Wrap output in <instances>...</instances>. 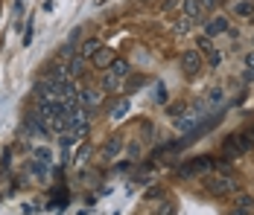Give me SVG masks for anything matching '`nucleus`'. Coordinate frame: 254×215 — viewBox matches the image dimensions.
<instances>
[{"instance_id":"nucleus-1","label":"nucleus","mask_w":254,"mask_h":215,"mask_svg":"<svg viewBox=\"0 0 254 215\" xmlns=\"http://www.w3.org/2000/svg\"><path fill=\"white\" fill-rule=\"evenodd\" d=\"M67 120H70V125H67V131H64V137H62V145H64V148L79 143V140L88 134V128H91V120H88V111H85V108H76L73 114H67Z\"/></svg>"},{"instance_id":"nucleus-2","label":"nucleus","mask_w":254,"mask_h":215,"mask_svg":"<svg viewBox=\"0 0 254 215\" xmlns=\"http://www.w3.org/2000/svg\"><path fill=\"white\" fill-rule=\"evenodd\" d=\"M254 148V131H243V134H231L222 143V160H237L243 154H249Z\"/></svg>"},{"instance_id":"nucleus-3","label":"nucleus","mask_w":254,"mask_h":215,"mask_svg":"<svg viewBox=\"0 0 254 215\" xmlns=\"http://www.w3.org/2000/svg\"><path fill=\"white\" fill-rule=\"evenodd\" d=\"M204 192L213 195V198L231 195V192H237V180H234V174H228V172H210L204 177Z\"/></svg>"},{"instance_id":"nucleus-4","label":"nucleus","mask_w":254,"mask_h":215,"mask_svg":"<svg viewBox=\"0 0 254 215\" xmlns=\"http://www.w3.org/2000/svg\"><path fill=\"white\" fill-rule=\"evenodd\" d=\"M216 166H225V163L216 160V157H210V154H202V157H193L184 166H178V174L181 177H196V174H204V172H213Z\"/></svg>"},{"instance_id":"nucleus-5","label":"nucleus","mask_w":254,"mask_h":215,"mask_svg":"<svg viewBox=\"0 0 254 215\" xmlns=\"http://www.w3.org/2000/svg\"><path fill=\"white\" fill-rule=\"evenodd\" d=\"M204 105H193L190 108V114H184V120H176V125H178V131H193V128H199L204 122Z\"/></svg>"},{"instance_id":"nucleus-6","label":"nucleus","mask_w":254,"mask_h":215,"mask_svg":"<svg viewBox=\"0 0 254 215\" xmlns=\"http://www.w3.org/2000/svg\"><path fill=\"white\" fill-rule=\"evenodd\" d=\"M102 105V90H94V87H85V90H79V108H85L88 114L94 111L97 114V108Z\"/></svg>"},{"instance_id":"nucleus-7","label":"nucleus","mask_w":254,"mask_h":215,"mask_svg":"<svg viewBox=\"0 0 254 215\" xmlns=\"http://www.w3.org/2000/svg\"><path fill=\"white\" fill-rule=\"evenodd\" d=\"M202 64H204V58H202L199 49H187V52L181 55V70L187 73V76H196V73L202 70Z\"/></svg>"},{"instance_id":"nucleus-8","label":"nucleus","mask_w":254,"mask_h":215,"mask_svg":"<svg viewBox=\"0 0 254 215\" xmlns=\"http://www.w3.org/2000/svg\"><path fill=\"white\" fill-rule=\"evenodd\" d=\"M123 151V137H108V143L102 145V151H100V157L105 160V163H111L117 154Z\"/></svg>"},{"instance_id":"nucleus-9","label":"nucleus","mask_w":254,"mask_h":215,"mask_svg":"<svg viewBox=\"0 0 254 215\" xmlns=\"http://www.w3.org/2000/svg\"><path fill=\"white\" fill-rule=\"evenodd\" d=\"M181 9H184V18L190 21V24H199L204 18V9H202V3L199 0H184L181 3Z\"/></svg>"},{"instance_id":"nucleus-10","label":"nucleus","mask_w":254,"mask_h":215,"mask_svg":"<svg viewBox=\"0 0 254 215\" xmlns=\"http://www.w3.org/2000/svg\"><path fill=\"white\" fill-rule=\"evenodd\" d=\"M114 58H117V55H114V49H111V47H100L97 52H94L91 64H94V67H100V70H105V67H108Z\"/></svg>"},{"instance_id":"nucleus-11","label":"nucleus","mask_w":254,"mask_h":215,"mask_svg":"<svg viewBox=\"0 0 254 215\" xmlns=\"http://www.w3.org/2000/svg\"><path fill=\"white\" fill-rule=\"evenodd\" d=\"M128 108H131V102H128L126 96H123V99H120V102H114V105H111V111H108V117H111V120H114V122L126 120Z\"/></svg>"},{"instance_id":"nucleus-12","label":"nucleus","mask_w":254,"mask_h":215,"mask_svg":"<svg viewBox=\"0 0 254 215\" xmlns=\"http://www.w3.org/2000/svg\"><path fill=\"white\" fill-rule=\"evenodd\" d=\"M222 32H228V21H225V18H213L210 24H204V35H207V38H216V35H222Z\"/></svg>"},{"instance_id":"nucleus-13","label":"nucleus","mask_w":254,"mask_h":215,"mask_svg":"<svg viewBox=\"0 0 254 215\" xmlns=\"http://www.w3.org/2000/svg\"><path fill=\"white\" fill-rule=\"evenodd\" d=\"M108 73L126 82V79H128V73H131V70H128V61H126V58H114V61L108 64Z\"/></svg>"},{"instance_id":"nucleus-14","label":"nucleus","mask_w":254,"mask_h":215,"mask_svg":"<svg viewBox=\"0 0 254 215\" xmlns=\"http://www.w3.org/2000/svg\"><path fill=\"white\" fill-rule=\"evenodd\" d=\"M100 47H102V44L97 41V38H88V41H82V47H79L76 52L85 58V61H91V58H94V52H97Z\"/></svg>"},{"instance_id":"nucleus-15","label":"nucleus","mask_w":254,"mask_h":215,"mask_svg":"<svg viewBox=\"0 0 254 215\" xmlns=\"http://www.w3.org/2000/svg\"><path fill=\"white\" fill-rule=\"evenodd\" d=\"M102 90H108V93H117V90H123V79H117V76H111V73L105 70V79H102Z\"/></svg>"},{"instance_id":"nucleus-16","label":"nucleus","mask_w":254,"mask_h":215,"mask_svg":"<svg viewBox=\"0 0 254 215\" xmlns=\"http://www.w3.org/2000/svg\"><path fill=\"white\" fill-rule=\"evenodd\" d=\"M67 125H70L67 114H59V117H53V120H50V131H53V134H64V131H67Z\"/></svg>"},{"instance_id":"nucleus-17","label":"nucleus","mask_w":254,"mask_h":215,"mask_svg":"<svg viewBox=\"0 0 254 215\" xmlns=\"http://www.w3.org/2000/svg\"><path fill=\"white\" fill-rule=\"evenodd\" d=\"M234 15H237V18H252L254 15V0H240V3L234 6Z\"/></svg>"},{"instance_id":"nucleus-18","label":"nucleus","mask_w":254,"mask_h":215,"mask_svg":"<svg viewBox=\"0 0 254 215\" xmlns=\"http://www.w3.org/2000/svg\"><path fill=\"white\" fill-rule=\"evenodd\" d=\"M85 64H88V61H85V58H82V55H73V58H70V64H67V70H70V79H76V76H82V73H85Z\"/></svg>"},{"instance_id":"nucleus-19","label":"nucleus","mask_w":254,"mask_h":215,"mask_svg":"<svg viewBox=\"0 0 254 215\" xmlns=\"http://www.w3.org/2000/svg\"><path fill=\"white\" fill-rule=\"evenodd\" d=\"M146 82H149V79H146V76H143V73H140V76H131V79H128V82H123V93H131V90H134V87H143V85H146Z\"/></svg>"},{"instance_id":"nucleus-20","label":"nucleus","mask_w":254,"mask_h":215,"mask_svg":"<svg viewBox=\"0 0 254 215\" xmlns=\"http://www.w3.org/2000/svg\"><path fill=\"white\" fill-rule=\"evenodd\" d=\"M222 102V90H210V96L204 99V108H216Z\"/></svg>"},{"instance_id":"nucleus-21","label":"nucleus","mask_w":254,"mask_h":215,"mask_svg":"<svg viewBox=\"0 0 254 215\" xmlns=\"http://www.w3.org/2000/svg\"><path fill=\"white\" fill-rule=\"evenodd\" d=\"M210 49H213V38L202 35V38H199V52H202V58L207 55V52H210Z\"/></svg>"},{"instance_id":"nucleus-22","label":"nucleus","mask_w":254,"mask_h":215,"mask_svg":"<svg viewBox=\"0 0 254 215\" xmlns=\"http://www.w3.org/2000/svg\"><path fill=\"white\" fill-rule=\"evenodd\" d=\"M204 58H207V61H210V67H219V64H222V55H219V49H216V47L210 49V52H207V55H204Z\"/></svg>"},{"instance_id":"nucleus-23","label":"nucleus","mask_w":254,"mask_h":215,"mask_svg":"<svg viewBox=\"0 0 254 215\" xmlns=\"http://www.w3.org/2000/svg\"><path fill=\"white\" fill-rule=\"evenodd\" d=\"M158 215H176V204H173V201L161 204V207H158Z\"/></svg>"},{"instance_id":"nucleus-24","label":"nucleus","mask_w":254,"mask_h":215,"mask_svg":"<svg viewBox=\"0 0 254 215\" xmlns=\"http://www.w3.org/2000/svg\"><path fill=\"white\" fill-rule=\"evenodd\" d=\"M252 204H254V201L249 198V195H237V207H243V210H249Z\"/></svg>"},{"instance_id":"nucleus-25","label":"nucleus","mask_w":254,"mask_h":215,"mask_svg":"<svg viewBox=\"0 0 254 215\" xmlns=\"http://www.w3.org/2000/svg\"><path fill=\"white\" fill-rule=\"evenodd\" d=\"M155 102H167V87H164V85L155 87Z\"/></svg>"},{"instance_id":"nucleus-26","label":"nucleus","mask_w":254,"mask_h":215,"mask_svg":"<svg viewBox=\"0 0 254 215\" xmlns=\"http://www.w3.org/2000/svg\"><path fill=\"white\" fill-rule=\"evenodd\" d=\"M246 67H249V79H254V52L246 55Z\"/></svg>"},{"instance_id":"nucleus-27","label":"nucleus","mask_w":254,"mask_h":215,"mask_svg":"<svg viewBox=\"0 0 254 215\" xmlns=\"http://www.w3.org/2000/svg\"><path fill=\"white\" fill-rule=\"evenodd\" d=\"M88 151H91V145H85V148H82V151L76 154V166H82V163H85V157H88Z\"/></svg>"},{"instance_id":"nucleus-28","label":"nucleus","mask_w":254,"mask_h":215,"mask_svg":"<svg viewBox=\"0 0 254 215\" xmlns=\"http://www.w3.org/2000/svg\"><path fill=\"white\" fill-rule=\"evenodd\" d=\"M190 26H193V24H190L187 18H181V21H178V26H176V29H178V32H190Z\"/></svg>"},{"instance_id":"nucleus-29","label":"nucleus","mask_w":254,"mask_h":215,"mask_svg":"<svg viewBox=\"0 0 254 215\" xmlns=\"http://www.w3.org/2000/svg\"><path fill=\"white\" fill-rule=\"evenodd\" d=\"M202 3V9H213V6H219V0H199Z\"/></svg>"},{"instance_id":"nucleus-30","label":"nucleus","mask_w":254,"mask_h":215,"mask_svg":"<svg viewBox=\"0 0 254 215\" xmlns=\"http://www.w3.org/2000/svg\"><path fill=\"white\" fill-rule=\"evenodd\" d=\"M231 215H249V210H243V207H237V210H234Z\"/></svg>"}]
</instances>
